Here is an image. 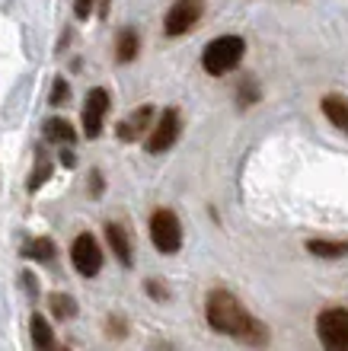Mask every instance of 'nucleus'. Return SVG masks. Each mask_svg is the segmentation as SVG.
I'll return each mask as SVG.
<instances>
[{"instance_id":"obj_27","label":"nucleus","mask_w":348,"mask_h":351,"mask_svg":"<svg viewBox=\"0 0 348 351\" xmlns=\"http://www.w3.org/2000/svg\"><path fill=\"white\" fill-rule=\"evenodd\" d=\"M58 160H61V163H65L67 169H71L73 163H77V157H73V154H71V150H67V147H65V150H58Z\"/></svg>"},{"instance_id":"obj_7","label":"nucleus","mask_w":348,"mask_h":351,"mask_svg":"<svg viewBox=\"0 0 348 351\" xmlns=\"http://www.w3.org/2000/svg\"><path fill=\"white\" fill-rule=\"evenodd\" d=\"M112 99L109 93L102 90V86H93L90 93H86V102H83L80 109V121H83V138L93 141L102 134V125H106V112H109Z\"/></svg>"},{"instance_id":"obj_15","label":"nucleus","mask_w":348,"mask_h":351,"mask_svg":"<svg viewBox=\"0 0 348 351\" xmlns=\"http://www.w3.org/2000/svg\"><path fill=\"white\" fill-rule=\"evenodd\" d=\"M307 252L316 256V259H345L348 256V240H307Z\"/></svg>"},{"instance_id":"obj_16","label":"nucleus","mask_w":348,"mask_h":351,"mask_svg":"<svg viewBox=\"0 0 348 351\" xmlns=\"http://www.w3.org/2000/svg\"><path fill=\"white\" fill-rule=\"evenodd\" d=\"M138 51H141V38H138V32L135 29H121L119 32V38H115V61L119 64H131L135 58H138Z\"/></svg>"},{"instance_id":"obj_14","label":"nucleus","mask_w":348,"mask_h":351,"mask_svg":"<svg viewBox=\"0 0 348 351\" xmlns=\"http://www.w3.org/2000/svg\"><path fill=\"white\" fill-rule=\"evenodd\" d=\"M23 259H29V262H51L55 259V252H58V246H55V240L51 237H32V240H26L23 243Z\"/></svg>"},{"instance_id":"obj_24","label":"nucleus","mask_w":348,"mask_h":351,"mask_svg":"<svg viewBox=\"0 0 348 351\" xmlns=\"http://www.w3.org/2000/svg\"><path fill=\"white\" fill-rule=\"evenodd\" d=\"M144 287H147V294L154 297V300H160V304H163L166 297H170V287H166V285H160L156 278H147V281H144Z\"/></svg>"},{"instance_id":"obj_18","label":"nucleus","mask_w":348,"mask_h":351,"mask_svg":"<svg viewBox=\"0 0 348 351\" xmlns=\"http://www.w3.org/2000/svg\"><path fill=\"white\" fill-rule=\"evenodd\" d=\"M48 310H51V316L55 319H61V323H67V319H73L77 316V300H73L71 294H61V291H51L48 294Z\"/></svg>"},{"instance_id":"obj_19","label":"nucleus","mask_w":348,"mask_h":351,"mask_svg":"<svg viewBox=\"0 0 348 351\" xmlns=\"http://www.w3.org/2000/svg\"><path fill=\"white\" fill-rule=\"evenodd\" d=\"M51 173H55V163H51V160H45L42 154H38V163L32 167V173H29V179H26V192H29V195H36L38 189H42V185H45L48 179H51Z\"/></svg>"},{"instance_id":"obj_20","label":"nucleus","mask_w":348,"mask_h":351,"mask_svg":"<svg viewBox=\"0 0 348 351\" xmlns=\"http://www.w3.org/2000/svg\"><path fill=\"white\" fill-rule=\"evenodd\" d=\"M48 102H51V106H67V102H71V84H67L65 77H58L55 84H51V93H48Z\"/></svg>"},{"instance_id":"obj_17","label":"nucleus","mask_w":348,"mask_h":351,"mask_svg":"<svg viewBox=\"0 0 348 351\" xmlns=\"http://www.w3.org/2000/svg\"><path fill=\"white\" fill-rule=\"evenodd\" d=\"M237 342H243V345H249V348H268V342H272V332H268V326L262 323V319H249L246 323V329L240 332V339Z\"/></svg>"},{"instance_id":"obj_21","label":"nucleus","mask_w":348,"mask_h":351,"mask_svg":"<svg viewBox=\"0 0 348 351\" xmlns=\"http://www.w3.org/2000/svg\"><path fill=\"white\" fill-rule=\"evenodd\" d=\"M237 102L240 106H253V102H259V84L253 80V77H246V80L237 86Z\"/></svg>"},{"instance_id":"obj_25","label":"nucleus","mask_w":348,"mask_h":351,"mask_svg":"<svg viewBox=\"0 0 348 351\" xmlns=\"http://www.w3.org/2000/svg\"><path fill=\"white\" fill-rule=\"evenodd\" d=\"M102 192H106L102 169H90V198H102Z\"/></svg>"},{"instance_id":"obj_22","label":"nucleus","mask_w":348,"mask_h":351,"mask_svg":"<svg viewBox=\"0 0 348 351\" xmlns=\"http://www.w3.org/2000/svg\"><path fill=\"white\" fill-rule=\"evenodd\" d=\"M106 335H109V339H125V335H128V319L121 313H112L109 319H106Z\"/></svg>"},{"instance_id":"obj_3","label":"nucleus","mask_w":348,"mask_h":351,"mask_svg":"<svg viewBox=\"0 0 348 351\" xmlns=\"http://www.w3.org/2000/svg\"><path fill=\"white\" fill-rule=\"evenodd\" d=\"M150 243H154L156 252L163 256H176L183 250V223L176 217V211L170 208H156L150 214Z\"/></svg>"},{"instance_id":"obj_13","label":"nucleus","mask_w":348,"mask_h":351,"mask_svg":"<svg viewBox=\"0 0 348 351\" xmlns=\"http://www.w3.org/2000/svg\"><path fill=\"white\" fill-rule=\"evenodd\" d=\"M42 131H45V138L51 141V144H58V147H71L73 141H77V128H73L67 119H45Z\"/></svg>"},{"instance_id":"obj_1","label":"nucleus","mask_w":348,"mask_h":351,"mask_svg":"<svg viewBox=\"0 0 348 351\" xmlns=\"http://www.w3.org/2000/svg\"><path fill=\"white\" fill-rule=\"evenodd\" d=\"M205 319L218 335H230V339H240V332L246 329V323L253 319L246 306L240 304V297H233L230 291L218 287L205 297Z\"/></svg>"},{"instance_id":"obj_5","label":"nucleus","mask_w":348,"mask_h":351,"mask_svg":"<svg viewBox=\"0 0 348 351\" xmlns=\"http://www.w3.org/2000/svg\"><path fill=\"white\" fill-rule=\"evenodd\" d=\"M71 265H73V271H77L80 278H96L102 271L100 240H96L90 230L73 237V243H71Z\"/></svg>"},{"instance_id":"obj_28","label":"nucleus","mask_w":348,"mask_h":351,"mask_svg":"<svg viewBox=\"0 0 348 351\" xmlns=\"http://www.w3.org/2000/svg\"><path fill=\"white\" fill-rule=\"evenodd\" d=\"M51 351H71V348H51Z\"/></svg>"},{"instance_id":"obj_26","label":"nucleus","mask_w":348,"mask_h":351,"mask_svg":"<svg viewBox=\"0 0 348 351\" xmlns=\"http://www.w3.org/2000/svg\"><path fill=\"white\" fill-rule=\"evenodd\" d=\"M93 13V0H73V16L77 19H90Z\"/></svg>"},{"instance_id":"obj_8","label":"nucleus","mask_w":348,"mask_h":351,"mask_svg":"<svg viewBox=\"0 0 348 351\" xmlns=\"http://www.w3.org/2000/svg\"><path fill=\"white\" fill-rule=\"evenodd\" d=\"M198 19H202V3H198V0H176L173 7L166 10L163 32L170 38H179V36H185L189 29H195Z\"/></svg>"},{"instance_id":"obj_4","label":"nucleus","mask_w":348,"mask_h":351,"mask_svg":"<svg viewBox=\"0 0 348 351\" xmlns=\"http://www.w3.org/2000/svg\"><path fill=\"white\" fill-rule=\"evenodd\" d=\"M316 335L326 351H348V306H329L316 316Z\"/></svg>"},{"instance_id":"obj_9","label":"nucleus","mask_w":348,"mask_h":351,"mask_svg":"<svg viewBox=\"0 0 348 351\" xmlns=\"http://www.w3.org/2000/svg\"><path fill=\"white\" fill-rule=\"evenodd\" d=\"M154 106H141V109H135L128 115V119H121L119 125H115V134H119V141H125V144H131V141L144 138L147 131H150V125H154Z\"/></svg>"},{"instance_id":"obj_23","label":"nucleus","mask_w":348,"mask_h":351,"mask_svg":"<svg viewBox=\"0 0 348 351\" xmlns=\"http://www.w3.org/2000/svg\"><path fill=\"white\" fill-rule=\"evenodd\" d=\"M19 281H23V291H26V297L32 300V304H36L38 291H42V287H38V278L32 275V271H19Z\"/></svg>"},{"instance_id":"obj_11","label":"nucleus","mask_w":348,"mask_h":351,"mask_svg":"<svg viewBox=\"0 0 348 351\" xmlns=\"http://www.w3.org/2000/svg\"><path fill=\"white\" fill-rule=\"evenodd\" d=\"M323 115L336 125L339 131H345L348 134V99L345 96H339V93H329V96H323Z\"/></svg>"},{"instance_id":"obj_6","label":"nucleus","mask_w":348,"mask_h":351,"mask_svg":"<svg viewBox=\"0 0 348 351\" xmlns=\"http://www.w3.org/2000/svg\"><path fill=\"white\" fill-rule=\"evenodd\" d=\"M179 131H183V119H179V112L176 109H163V115L150 125V134L144 141V150L147 154H166V150L173 147L176 141H179Z\"/></svg>"},{"instance_id":"obj_10","label":"nucleus","mask_w":348,"mask_h":351,"mask_svg":"<svg viewBox=\"0 0 348 351\" xmlns=\"http://www.w3.org/2000/svg\"><path fill=\"white\" fill-rule=\"evenodd\" d=\"M106 243H109L112 256L119 259V265H125V268L135 265V246H131V233L125 223H119V221L106 223Z\"/></svg>"},{"instance_id":"obj_2","label":"nucleus","mask_w":348,"mask_h":351,"mask_svg":"<svg viewBox=\"0 0 348 351\" xmlns=\"http://www.w3.org/2000/svg\"><path fill=\"white\" fill-rule=\"evenodd\" d=\"M243 55H246V42H243V38L240 36H220V38H214V42L205 45L202 67L211 77H224V74H230L233 67H240Z\"/></svg>"},{"instance_id":"obj_12","label":"nucleus","mask_w":348,"mask_h":351,"mask_svg":"<svg viewBox=\"0 0 348 351\" xmlns=\"http://www.w3.org/2000/svg\"><path fill=\"white\" fill-rule=\"evenodd\" d=\"M29 335H32L36 351H51L55 348V329H51V323H48L42 313L29 316Z\"/></svg>"}]
</instances>
